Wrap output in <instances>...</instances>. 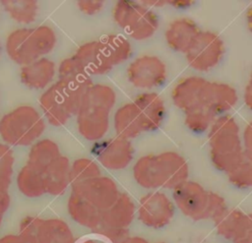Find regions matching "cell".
I'll use <instances>...</instances> for the list:
<instances>
[{
	"mask_svg": "<svg viewBox=\"0 0 252 243\" xmlns=\"http://www.w3.org/2000/svg\"><path fill=\"white\" fill-rule=\"evenodd\" d=\"M40 220L41 218L31 215H28L22 219L20 223L19 236L26 243H36Z\"/></svg>",
	"mask_w": 252,
	"mask_h": 243,
	"instance_id": "836d02e7",
	"label": "cell"
},
{
	"mask_svg": "<svg viewBox=\"0 0 252 243\" xmlns=\"http://www.w3.org/2000/svg\"><path fill=\"white\" fill-rule=\"evenodd\" d=\"M131 104L143 133L160 127L165 116V106L159 94L152 91L142 92L133 98Z\"/></svg>",
	"mask_w": 252,
	"mask_h": 243,
	"instance_id": "9a60e30c",
	"label": "cell"
},
{
	"mask_svg": "<svg viewBox=\"0 0 252 243\" xmlns=\"http://www.w3.org/2000/svg\"><path fill=\"white\" fill-rule=\"evenodd\" d=\"M138 219L146 226L162 228L174 215V205L162 192L153 191L144 195L138 206Z\"/></svg>",
	"mask_w": 252,
	"mask_h": 243,
	"instance_id": "8fae6325",
	"label": "cell"
},
{
	"mask_svg": "<svg viewBox=\"0 0 252 243\" xmlns=\"http://www.w3.org/2000/svg\"><path fill=\"white\" fill-rule=\"evenodd\" d=\"M70 161L66 156L60 155L53 160L43 171V184L45 193L58 196L62 195L70 185Z\"/></svg>",
	"mask_w": 252,
	"mask_h": 243,
	"instance_id": "ffe728a7",
	"label": "cell"
},
{
	"mask_svg": "<svg viewBox=\"0 0 252 243\" xmlns=\"http://www.w3.org/2000/svg\"><path fill=\"white\" fill-rule=\"evenodd\" d=\"M72 191L82 196L99 212L112 206L120 193L114 180L101 175L72 186Z\"/></svg>",
	"mask_w": 252,
	"mask_h": 243,
	"instance_id": "4fadbf2b",
	"label": "cell"
},
{
	"mask_svg": "<svg viewBox=\"0 0 252 243\" xmlns=\"http://www.w3.org/2000/svg\"><path fill=\"white\" fill-rule=\"evenodd\" d=\"M93 152L105 168L121 170L126 168L132 161L134 149L130 140L116 136L95 143L93 147Z\"/></svg>",
	"mask_w": 252,
	"mask_h": 243,
	"instance_id": "7c38bea8",
	"label": "cell"
},
{
	"mask_svg": "<svg viewBox=\"0 0 252 243\" xmlns=\"http://www.w3.org/2000/svg\"><path fill=\"white\" fill-rule=\"evenodd\" d=\"M0 243H26L19 235L9 234L0 238Z\"/></svg>",
	"mask_w": 252,
	"mask_h": 243,
	"instance_id": "60d3db41",
	"label": "cell"
},
{
	"mask_svg": "<svg viewBox=\"0 0 252 243\" xmlns=\"http://www.w3.org/2000/svg\"><path fill=\"white\" fill-rule=\"evenodd\" d=\"M166 5H170L176 9H186L194 4L192 0H165Z\"/></svg>",
	"mask_w": 252,
	"mask_h": 243,
	"instance_id": "ab89813d",
	"label": "cell"
},
{
	"mask_svg": "<svg viewBox=\"0 0 252 243\" xmlns=\"http://www.w3.org/2000/svg\"><path fill=\"white\" fill-rule=\"evenodd\" d=\"M68 213L80 225L94 229L100 221V212L90 202L75 192H71L68 199Z\"/></svg>",
	"mask_w": 252,
	"mask_h": 243,
	"instance_id": "44dd1931",
	"label": "cell"
},
{
	"mask_svg": "<svg viewBox=\"0 0 252 243\" xmlns=\"http://www.w3.org/2000/svg\"><path fill=\"white\" fill-rule=\"evenodd\" d=\"M75 237L69 225L59 218L40 220L36 243H75Z\"/></svg>",
	"mask_w": 252,
	"mask_h": 243,
	"instance_id": "603a6c76",
	"label": "cell"
},
{
	"mask_svg": "<svg viewBox=\"0 0 252 243\" xmlns=\"http://www.w3.org/2000/svg\"><path fill=\"white\" fill-rule=\"evenodd\" d=\"M55 76V64L45 57L23 66L21 81L30 89L42 90L46 88Z\"/></svg>",
	"mask_w": 252,
	"mask_h": 243,
	"instance_id": "d6986e66",
	"label": "cell"
},
{
	"mask_svg": "<svg viewBox=\"0 0 252 243\" xmlns=\"http://www.w3.org/2000/svg\"><path fill=\"white\" fill-rule=\"evenodd\" d=\"M238 100L237 92L228 84L206 81L199 98V109H205L217 117L234 107Z\"/></svg>",
	"mask_w": 252,
	"mask_h": 243,
	"instance_id": "5bb4252c",
	"label": "cell"
},
{
	"mask_svg": "<svg viewBox=\"0 0 252 243\" xmlns=\"http://www.w3.org/2000/svg\"><path fill=\"white\" fill-rule=\"evenodd\" d=\"M60 155L57 144L51 140L44 139L33 144L27 163L43 173L45 168Z\"/></svg>",
	"mask_w": 252,
	"mask_h": 243,
	"instance_id": "d4e9b609",
	"label": "cell"
},
{
	"mask_svg": "<svg viewBox=\"0 0 252 243\" xmlns=\"http://www.w3.org/2000/svg\"><path fill=\"white\" fill-rule=\"evenodd\" d=\"M208 140L210 158L218 170L228 173L245 158L240 129L233 116H218L209 129Z\"/></svg>",
	"mask_w": 252,
	"mask_h": 243,
	"instance_id": "3957f363",
	"label": "cell"
},
{
	"mask_svg": "<svg viewBox=\"0 0 252 243\" xmlns=\"http://www.w3.org/2000/svg\"><path fill=\"white\" fill-rule=\"evenodd\" d=\"M78 8L80 9L81 12H83L86 15L93 16L97 13H99L103 6H104V1L101 0H81L78 1L77 3Z\"/></svg>",
	"mask_w": 252,
	"mask_h": 243,
	"instance_id": "d590c367",
	"label": "cell"
},
{
	"mask_svg": "<svg viewBox=\"0 0 252 243\" xmlns=\"http://www.w3.org/2000/svg\"><path fill=\"white\" fill-rule=\"evenodd\" d=\"M58 75L59 81L85 87H91L93 85L91 76L88 75L74 55L64 59L60 63Z\"/></svg>",
	"mask_w": 252,
	"mask_h": 243,
	"instance_id": "83f0119b",
	"label": "cell"
},
{
	"mask_svg": "<svg viewBox=\"0 0 252 243\" xmlns=\"http://www.w3.org/2000/svg\"><path fill=\"white\" fill-rule=\"evenodd\" d=\"M56 44V34L48 26L18 29L6 40L9 57L19 65H29L49 53Z\"/></svg>",
	"mask_w": 252,
	"mask_h": 243,
	"instance_id": "5b68a950",
	"label": "cell"
},
{
	"mask_svg": "<svg viewBox=\"0 0 252 243\" xmlns=\"http://www.w3.org/2000/svg\"><path fill=\"white\" fill-rule=\"evenodd\" d=\"M186 159L176 152L141 156L133 166V177L145 189H174L188 180Z\"/></svg>",
	"mask_w": 252,
	"mask_h": 243,
	"instance_id": "6da1fadb",
	"label": "cell"
},
{
	"mask_svg": "<svg viewBox=\"0 0 252 243\" xmlns=\"http://www.w3.org/2000/svg\"><path fill=\"white\" fill-rule=\"evenodd\" d=\"M1 5L16 22L31 24L35 20L38 4L34 0H2Z\"/></svg>",
	"mask_w": 252,
	"mask_h": 243,
	"instance_id": "4316f807",
	"label": "cell"
},
{
	"mask_svg": "<svg viewBox=\"0 0 252 243\" xmlns=\"http://www.w3.org/2000/svg\"><path fill=\"white\" fill-rule=\"evenodd\" d=\"M0 53H1V47H0Z\"/></svg>",
	"mask_w": 252,
	"mask_h": 243,
	"instance_id": "7dc6e473",
	"label": "cell"
},
{
	"mask_svg": "<svg viewBox=\"0 0 252 243\" xmlns=\"http://www.w3.org/2000/svg\"><path fill=\"white\" fill-rule=\"evenodd\" d=\"M74 56L91 77L94 75L107 74L113 68L106 59L97 40L82 44Z\"/></svg>",
	"mask_w": 252,
	"mask_h": 243,
	"instance_id": "ac0fdd59",
	"label": "cell"
},
{
	"mask_svg": "<svg viewBox=\"0 0 252 243\" xmlns=\"http://www.w3.org/2000/svg\"><path fill=\"white\" fill-rule=\"evenodd\" d=\"M242 147L245 158L252 161V121L246 125L243 131Z\"/></svg>",
	"mask_w": 252,
	"mask_h": 243,
	"instance_id": "8d00e7d4",
	"label": "cell"
},
{
	"mask_svg": "<svg viewBox=\"0 0 252 243\" xmlns=\"http://www.w3.org/2000/svg\"><path fill=\"white\" fill-rule=\"evenodd\" d=\"M10 206V195L8 193V189L0 186V213L4 214V213L8 210Z\"/></svg>",
	"mask_w": 252,
	"mask_h": 243,
	"instance_id": "74e56055",
	"label": "cell"
},
{
	"mask_svg": "<svg viewBox=\"0 0 252 243\" xmlns=\"http://www.w3.org/2000/svg\"><path fill=\"white\" fill-rule=\"evenodd\" d=\"M115 101L116 93L110 86L93 84L87 90L77 113L78 130L85 139L95 142L106 134Z\"/></svg>",
	"mask_w": 252,
	"mask_h": 243,
	"instance_id": "7a4b0ae2",
	"label": "cell"
},
{
	"mask_svg": "<svg viewBox=\"0 0 252 243\" xmlns=\"http://www.w3.org/2000/svg\"><path fill=\"white\" fill-rule=\"evenodd\" d=\"M79 243H109V242L107 240H105L104 238H102L101 236L94 233L93 236H88V237L81 239V241Z\"/></svg>",
	"mask_w": 252,
	"mask_h": 243,
	"instance_id": "b9f144b4",
	"label": "cell"
},
{
	"mask_svg": "<svg viewBox=\"0 0 252 243\" xmlns=\"http://www.w3.org/2000/svg\"><path fill=\"white\" fill-rule=\"evenodd\" d=\"M135 213L136 207L132 198L128 194L120 192L114 204L100 212L99 224L115 229H128Z\"/></svg>",
	"mask_w": 252,
	"mask_h": 243,
	"instance_id": "e0dca14e",
	"label": "cell"
},
{
	"mask_svg": "<svg viewBox=\"0 0 252 243\" xmlns=\"http://www.w3.org/2000/svg\"><path fill=\"white\" fill-rule=\"evenodd\" d=\"M127 78L129 83L138 89L158 88L166 81V66L158 56L143 55L130 63Z\"/></svg>",
	"mask_w": 252,
	"mask_h": 243,
	"instance_id": "30bf717a",
	"label": "cell"
},
{
	"mask_svg": "<svg viewBox=\"0 0 252 243\" xmlns=\"http://www.w3.org/2000/svg\"><path fill=\"white\" fill-rule=\"evenodd\" d=\"M243 98H244V103L247 106V108L252 111V73H251L249 81L245 87Z\"/></svg>",
	"mask_w": 252,
	"mask_h": 243,
	"instance_id": "f35d334b",
	"label": "cell"
},
{
	"mask_svg": "<svg viewBox=\"0 0 252 243\" xmlns=\"http://www.w3.org/2000/svg\"><path fill=\"white\" fill-rule=\"evenodd\" d=\"M200 31V28L193 20L182 17L173 20L167 26L164 37L169 48L185 54Z\"/></svg>",
	"mask_w": 252,
	"mask_h": 243,
	"instance_id": "2e32d148",
	"label": "cell"
},
{
	"mask_svg": "<svg viewBox=\"0 0 252 243\" xmlns=\"http://www.w3.org/2000/svg\"><path fill=\"white\" fill-rule=\"evenodd\" d=\"M45 124L35 108L21 105L0 119V136L7 144L28 146L44 131Z\"/></svg>",
	"mask_w": 252,
	"mask_h": 243,
	"instance_id": "52a82bcc",
	"label": "cell"
},
{
	"mask_svg": "<svg viewBox=\"0 0 252 243\" xmlns=\"http://www.w3.org/2000/svg\"><path fill=\"white\" fill-rule=\"evenodd\" d=\"M172 198L179 211L195 221L214 220L227 208L220 195L208 191L198 182L191 180H186L174 188Z\"/></svg>",
	"mask_w": 252,
	"mask_h": 243,
	"instance_id": "277c9868",
	"label": "cell"
},
{
	"mask_svg": "<svg viewBox=\"0 0 252 243\" xmlns=\"http://www.w3.org/2000/svg\"><path fill=\"white\" fill-rule=\"evenodd\" d=\"M14 155L12 150L4 144H0V186L9 189L13 173Z\"/></svg>",
	"mask_w": 252,
	"mask_h": 243,
	"instance_id": "d6a6232c",
	"label": "cell"
},
{
	"mask_svg": "<svg viewBox=\"0 0 252 243\" xmlns=\"http://www.w3.org/2000/svg\"><path fill=\"white\" fill-rule=\"evenodd\" d=\"M243 215L244 213L239 210L226 208L213 220L217 233L224 239L231 241L239 227Z\"/></svg>",
	"mask_w": 252,
	"mask_h": 243,
	"instance_id": "f1b7e54d",
	"label": "cell"
},
{
	"mask_svg": "<svg viewBox=\"0 0 252 243\" xmlns=\"http://www.w3.org/2000/svg\"><path fill=\"white\" fill-rule=\"evenodd\" d=\"M98 176H100V169L92 159L78 158L71 164L69 173L71 187Z\"/></svg>",
	"mask_w": 252,
	"mask_h": 243,
	"instance_id": "f546056e",
	"label": "cell"
},
{
	"mask_svg": "<svg viewBox=\"0 0 252 243\" xmlns=\"http://www.w3.org/2000/svg\"><path fill=\"white\" fill-rule=\"evenodd\" d=\"M113 125L116 135L127 140L136 138L143 133L131 102L123 104L115 111Z\"/></svg>",
	"mask_w": 252,
	"mask_h": 243,
	"instance_id": "cb8c5ba5",
	"label": "cell"
},
{
	"mask_svg": "<svg viewBox=\"0 0 252 243\" xmlns=\"http://www.w3.org/2000/svg\"><path fill=\"white\" fill-rule=\"evenodd\" d=\"M224 52V42L218 33L201 30L186 51L185 58L194 70L207 72L220 62Z\"/></svg>",
	"mask_w": 252,
	"mask_h": 243,
	"instance_id": "9c48e42d",
	"label": "cell"
},
{
	"mask_svg": "<svg viewBox=\"0 0 252 243\" xmlns=\"http://www.w3.org/2000/svg\"><path fill=\"white\" fill-rule=\"evenodd\" d=\"M2 218H3V214L0 213V226H1V223H2Z\"/></svg>",
	"mask_w": 252,
	"mask_h": 243,
	"instance_id": "f6af8a7d",
	"label": "cell"
},
{
	"mask_svg": "<svg viewBox=\"0 0 252 243\" xmlns=\"http://www.w3.org/2000/svg\"><path fill=\"white\" fill-rule=\"evenodd\" d=\"M123 243H150L143 237L139 236H129Z\"/></svg>",
	"mask_w": 252,
	"mask_h": 243,
	"instance_id": "7bdbcfd3",
	"label": "cell"
},
{
	"mask_svg": "<svg viewBox=\"0 0 252 243\" xmlns=\"http://www.w3.org/2000/svg\"><path fill=\"white\" fill-rule=\"evenodd\" d=\"M232 243H252V213H244Z\"/></svg>",
	"mask_w": 252,
	"mask_h": 243,
	"instance_id": "e575fe53",
	"label": "cell"
},
{
	"mask_svg": "<svg viewBox=\"0 0 252 243\" xmlns=\"http://www.w3.org/2000/svg\"><path fill=\"white\" fill-rule=\"evenodd\" d=\"M246 24L249 31L252 33V6L246 12Z\"/></svg>",
	"mask_w": 252,
	"mask_h": 243,
	"instance_id": "ee69618b",
	"label": "cell"
},
{
	"mask_svg": "<svg viewBox=\"0 0 252 243\" xmlns=\"http://www.w3.org/2000/svg\"><path fill=\"white\" fill-rule=\"evenodd\" d=\"M89 88L59 80L49 87L39 98L40 107L47 121L53 126H62L73 115H77Z\"/></svg>",
	"mask_w": 252,
	"mask_h": 243,
	"instance_id": "8992f818",
	"label": "cell"
},
{
	"mask_svg": "<svg viewBox=\"0 0 252 243\" xmlns=\"http://www.w3.org/2000/svg\"><path fill=\"white\" fill-rule=\"evenodd\" d=\"M156 243H164V242H156Z\"/></svg>",
	"mask_w": 252,
	"mask_h": 243,
	"instance_id": "bcb514c9",
	"label": "cell"
},
{
	"mask_svg": "<svg viewBox=\"0 0 252 243\" xmlns=\"http://www.w3.org/2000/svg\"><path fill=\"white\" fill-rule=\"evenodd\" d=\"M184 124L193 133L200 134L210 129L217 116L208 110H195L184 114Z\"/></svg>",
	"mask_w": 252,
	"mask_h": 243,
	"instance_id": "4dcf8cb0",
	"label": "cell"
},
{
	"mask_svg": "<svg viewBox=\"0 0 252 243\" xmlns=\"http://www.w3.org/2000/svg\"><path fill=\"white\" fill-rule=\"evenodd\" d=\"M114 22L127 34L138 41L150 38L158 28V17L156 12L132 0H119L112 9Z\"/></svg>",
	"mask_w": 252,
	"mask_h": 243,
	"instance_id": "ba28073f",
	"label": "cell"
},
{
	"mask_svg": "<svg viewBox=\"0 0 252 243\" xmlns=\"http://www.w3.org/2000/svg\"><path fill=\"white\" fill-rule=\"evenodd\" d=\"M226 174L229 183L234 187L238 189L252 187V161L244 158L234 169Z\"/></svg>",
	"mask_w": 252,
	"mask_h": 243,
	"instance_id": "1f68e13d",
	"label": "cell"
},
{
	"mask_svg": "<svg viewBox=\"0 0 252 243\" xmlns=\"http://www.w3.org/2000/svg\"><path fill=\"white\" fill-rule=\"evenodd\" d=\"M18 188L29 198H37L45 193L42 173L27 163L17 177Z\"/></svg>",
	"mask_w": 252,
	"mask_h": 243,
	"instance_id": "484cf974",
	"label": "cell"
},
{
	"mask_svg": "<svg viewBox=\"0 0 252 243\" xmlns=\"http://www.w3.org/2000/svg\"><path fill=\"white\" fill-rule=\"evenodd\" d=\"M97 41L112 67L125 62L132 55L130 41L121 34H105Z\"/></svg>",
	"mask_w": 252,
	"mask_h": 243,
	"instance_id": "7402d4cb",
	"label": "cell"
}]
</instances>
